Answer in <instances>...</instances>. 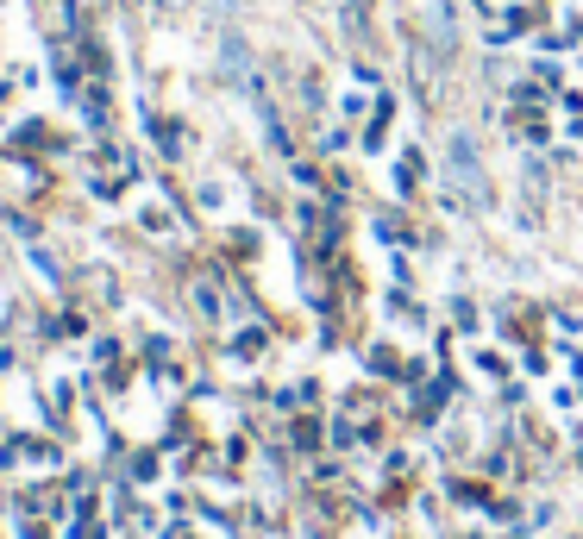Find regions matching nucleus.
<instances>
[{
	"label": "nucleus",
	"mask_w": 583,
	"mask_h": 539,
	"mask_svg": "<svg viewBox=\"0 0 583 539\" xmlns=\"http://www.w3.org/2000/svg\"><path fill=\"white\" fill-rule=\"evenodd\" d=\"M483 7H496V0H483Z\"/></svg>",
	"instance_id": "1"
}]
</instances>
